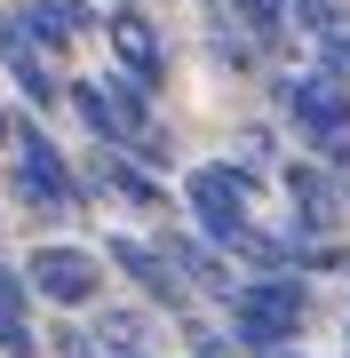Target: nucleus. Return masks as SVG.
Listing matches in <instances>:
<instances>
[{"mask_svg": "<svg viewBox=\"0 0 350 358\" xmlns=\"http://www.w3.org/2000/svg\"><path fill=\"white\" fill-rule=\"evenodd\" d=\"M231 343H247V350H279V343H295L302 334V319H311V294H302V279L295 271H263V279H247V287H231Z\"/></svg>", "mask_w": 350, "mask_h": 358, "instance_id": "f257e3e1", "label": "nucleus"}, {"mask_svg": "<svg viewBox=\"0 0 350 358\" xmlns=\"http://www.w3.org/2000/svg\"><path fill=\"white\" fill-rule=\"evenodd\" d=\"M24 287L40 303H56V310H88L104 294V255L96 247H72V239H48V247L24 255Z\"/></svg>", "mask_w": 350, "mask_h": 358, "instance_id": "f03ea898", "label": "nucleus"}, {"mask_svg": "<svg viewBox=\"0 0 350 358\" xmlns=\"http://www.w3.org/2000/svg\"><path fill=\"white\" fill-rule=\"evenodd\" d=\"M247 192H255V176L247 167H191V183H183V199H191V223L207 247H231L247 223Z\"/></svg>", "mask_w": 350, "mask_h": 358, "instance_id": "7ed1b4c3", "label": "nucleus"}, {"mask_svg": "<svg viewBox=\"0 0 350 358\" xmlns=\"http://www.w3.org/2000/svg\"><path fill=\"white\" fill-rule=\"evenodd\" d=\"M8 143H16V192H24L32 207H48V215H80V183H72L64 152H56L40 128H8Z\"/></svg>", "mask_w": 350, "mask_h": 358, "instance_id": "20e7f679", "label": "nucleus"}, {"mask_svg": "<svg viewBox=\"0 0 350 358\" xmlns=\"http://www.w3.org/2000/svg\"><path fill=\"white\" fill-rule=\"evenodd\" d=\"M279 103H286V120H295L311 143H335V136H350V88L335 72H295L279 88Z\"/></svg>", "mask_w": 350, "mask_h": 358, "instance_id": "39448f33", "label": "nucleus"}, {"mask_svg": "<svg viewBox=\"0 0 350 358\" xmlns=\"http://www.w3.org/2000/svg\"><path fill=\"white\" fill-rule=\"evenodd\" d=\"M104 48H112V64L128 72L136 88H159V80H168V40L152 32V16H143V8L104 16Z\"/></svg>", "mask_w": 350, "mask_h": 358, "instance_id": "423d86ee", "label": "nucleus"}, {"mask_svg": "<svg viewBox=\"0 0 350 358\" xmlns=\"http://www.w3.org/2000/svg\"><path fill=\"white\" fill-rule=\"evenodd\" d=\"M88 192H112V199H128V207H168L159 176L143 159H128L119 143H96V152H88Z\"/></svg>", "mask_w": 350, "mask_h": 358, "instance_id": "0eeeda50", "label": "nucleus"}, {"mask_svg": "<svg viewBox=\"0 0 350 358\" xmlns=\"http://www.w3.org/2000/svg\"><path fill=\"white\" fill-rule=\"evenodd\" d=\"M104 263H112V271H128L143 303H168V310H183V279H175V263L159 255L152 239H112V247H104Z\"/></svg>", "mask_w": 350, "mask_h": 358, "instance_id": "6e6552de", "label": "nucleus"}, {"mask_svg": "<svg viewBox=\"0 0 350 358\" xmlns=\"http://www.w3.org/2000/svg\"><path fill=\"white\" fill-rule=\"evenodd\" d=\"M286 199H295V231L302 239H326L342 223V192L326 167H286Z\"/></svg>", "mask_w": 350, "mask_h": 358, "instance_id": "1a4fd4ad", "label": "nucleus"}, {"mask_svg": "<svg viewBox=\"0 0 350 358\" xmlns=\"http://www.w3.org/2000/svg\"><path fill=\"white\" fill-rule=\"evenodd\" d=\"M16 24H24V40H32L40 56H64L72 40L88 32V8H80V0H24Z\"/></svg>", "mask_w": 350, "mask_h": 358, "instance_id": "9d476101", "label": "nucleus"}, {"mask_svg": "<svg viewBox=\"0 0 350 358\" xmlns=\"http://www.w3.org/2000/svg\"><path fill=\"white\" fill-rule=\"evenodd\" d=\"M159 255H168L175 263V279L183 287H199V294H215V303H231V271H223V255H215V247L207 239H183V231H168V239H159Z\"/></svg>", "mask_w": 350, "mask_h": 358, "instance_id": "9b49d317", "label": "nucleus"}, {"mask_svg": "<svg viewBox=\"0 0 350 358\" xmlns=\"http://www.w3.org/2000/svg\"><path fill=\"white\" fill-rule=\"evenodd\" d=\"M0 64L24 80V96H32V103H56V96H64V88H56V72H48V56L24 40V24H16V16H0Z\"/></svg>", "mask_w": 350, "mask_h": 358, "instance_id": "f8f14e48", "label": "nucleus"}, {"mask_svg": "<svg viewBox=\"0 0 350 358\" xmlns=\"http://www.w3.org/2000/svg\"><path fill=\"white\" fill-rule=\"evenodd\" d=\"M64 96H72V112L88 120V136H96V143H128V128H119V112L104 103V88H96V80H72Z\"/></svg>", "mask_w": 350, "mask_h": 358, "instance_id": "ddd939ff", "label": "nucleus"}, {"mask_svg": "<svg viewBox=\"0 0 350 358\" xmlns=\"http://www.w3.org/2000/svg\"><path fill=\"white\" fill-rule=\"evenodd\" d=\"M231 255H247L255 271H286V263H295V239H271V231H255V223H247L239 239H231Z\"/></svg>", "mask_w": 350, "mask_h": 358, "instance_id": "4468645a", "label": "nucleus"}, {"mask_svg": "<svg viewBox=\"0 0 350 358\" xmlns=\"http://www.w3.org/2000/svg\"><path fill=\"white\" fill-rule=\"evenodd\" d=\"M96 334L112 343V358H143V319H136V310H104Z\"/></svg>", "mask_w": 350, "mask_h": 358, "instance_id": "2eb2a0df", "label": "nucleus"}, {"mask_svg": "<svg viewBox=\"0 0 350 358\" xmlns=\"http://www.w3.org/2000/svg\"><path fill=\"white\" fill-rule=\"evenodd\" d=\"M239 16H247V32H255V40H279V24H286V0H239Z\"/></svg>", "mask_w": 350, "mask_h": 358, "instance_id": "dca6fc26", "label": "nucleus"}, {"mask_svg": "<svg viewBox=\"0 0 350 358\" xmlns=\"http://www.w3.org/2000/svg\"><path fill=\"white\" fill-rule=\"evenodd\" d=\"M0 350H8V358H40L32 327H24V310H0Z\"/></svg>", "mask_w": 350, "mask_h": 358, "instance_id": "f3484780", "label": "nucleus"}, {"mask_svg": "<svg viewBox=\"0 0 350 358\" xmlns=\"http://www.w3.org/2000/svg\"><path fill=\"white\" fill-rule=\"evenodd\" d=\"M319 56H326V72H335V80L350 72V24H342V16H335V24L319 32Z\"/></svg>", "mask_w": 350, "mask_h": 358, "instance_id": "a211bd4d", "label": "nucleus"}, {"mask_svg": "<svg viewBox=\"0 0 350 358\" xmlns=\"http://www.w3.org/2000/svg\"><path fill=\"white\" fill-rule=\"evenodd\" d=\"M56 350L64 358H96V334L88 327H56Z\"/></svg>", "mask_w": 350, "mask_h": 358, "instance_id": "6ab92c4d", "label": "nucleus"}, {"mask_svg": "<svg viewBox=\"0 0 350 358\" xmlns=\"http://www.w3.org/2000/svg\"><path fill=\"white\" fill-rule=\"evenodd\" d=\"M295 16H302L311 32H326V24H335V0H295Z\"/></svg>", "mask_w": 350, "mask_h": 358, "instance_id": "aec40b11", "label": "nucleus"}, {"mask_svg": "<svg viewBox=\"0 0 350 358\" xmlns=\"http://www.w3.org/2000/svg\"><path fill=\"white\" fill-rule=\"evenodd\" d=\"M191 350H199V358H223V350H231V334H215V327H191Z\"/></svg>", "mask_w": 350, "mask_h": 358, "instance_id": "412c9836", "label": "nucleus"}, {"mask_svg": "<svg viewBox=\"0 0 350 358\" xmlns=\"http://www.w3.org/2000/svg\"><path fill=\"white\" fill-rule=\"evenodd\" d=\"M255 358H302V350H295V343H279V350H255Z\"/></svg>", "mask_w": 350, "mask_h": 358, "instance_id": "4be33fe9", "label": "nucleus"}, {"mask_svg": "<svg viewBox=\"0 0 350 358\" xmlns=\"http://www.w3.org/2000/svg\"><path fill=\"white\" fill-rule=\"evenodd\" d=\"M0 143H8V112H0Z\"/></svg>", "mask_w": 350, "mask_h": 358, "instance_id": "5701e85b", "label": "nucleus"}]
</instances>
